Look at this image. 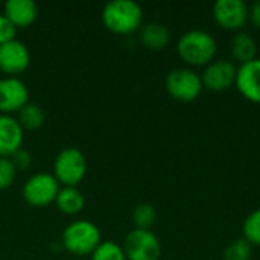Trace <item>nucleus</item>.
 Listing matches in <instances>:
<instances>
[{"label":"nucleus","mask_w":260,"mask_h":260,"mask_svg":"<svg viewBox=\"0 0 260 260\" xmlns=\"http://www.w3.org/2000/svg\"><path fill=\"white\" fill-rule=\"evenodd\" d=\"M30 64V52L27 46L17 38L0 44V70L6 76H18Z\"/></svg>","instance_id":"11"},{"label":"nucleus","mask_w":260,"mask_h":260,"mask_svg":"<svg viewBox=\"0 0 260 260\" xmlns=\"http://www.w3.org/2000/svg\"><path fill=\"white\" fill-rule=\"evenodd\" d=\"M12 24L18 27H29L38 17V8L32 0H8L3 12Z\"/></svg>","instance_id":"14"},{"label":"nucleus","mask_w":260,"mask_h":260,"mask_svg":"<svg viewBox=\"0 0 260 260\" xmlns=\"http://www.w3.org/2000/svg\"><path fill=\"white\" fill-rule=\"evenodd\" d=\"M248 21H251V24H253L254 27L260 29V0H256V2L250 6Z\"/></svg>","instance_id":"26"},{"label":"nucleus","mask_w":260,"mask_h":260,"mask_svg":"<svg viewBox=\"0 0 260 260\" xmlns=\"http://www.w3.org/2000/svg\"><path fill=\"white\" fill-rule=\"evenodd\" d=\"M123 253L126 260H160L161 244L151 230L134 229L123 241Z\"/></svg>","instance_id":"7"},{"label":"nucleus","mask_w":260,"mask_h":260,"mask_svg":"<svg viewBox=\"0 0 260 260\" xmlns=\"http://www.w3.org/2000/svg\"><path fill=\"white\" fill-rule=\"evenodd\" d=\"M102 242L101 230L96 224L87 219H79L70 222L61 238L62 247L73 256L82 257V256H91V253L99 247Z\"/></svg>","instance_id":"3"},{"label":"nucleus","mask_w":260,"mask_h":260,"mask_svg":"<svg viewBox=\"0 0 260 260\" xmlns=\"http://www.w3.org/2000/svg\"><path fill=\"white\" fill-rule=\"evenodd\" d=\"M55 204L59 212H62L66 215H76L84 209L85 198L78 187L62 186L56 195Z\"/></svg>","instance_id":"17"},{"label":"nucleus","mask_w":260,"mask_h":260,"mask_svg":"<svg viewBox=\"0 0 260 260\" xmlns=\"http://www.w3.org/2000/svg\"><path fill=\"white\" fill-rule=\"evenodd\" d=\"M90 260H126L122 245L114 241H102L91 253Z\"/></svg>","instance_id":"20"},{"label":"nucleus","mask_w":260,"mask_h":260,"mask_svg":"<svg viewBox=\"0 0 260 260\" xmlns=\"http://www.w3.org/2000/svg\"><path fill=\"white\" fill-rule=\"evenodd\" d=\"M253 247L242 238L232 241L222 253L224 260H251Z\"/></svg>","instance_id":"22"},{"label":"nucleus","mask_w":260,"mask_h":260,"mask_svg":"<svg viewBox=\"0 0 260 260\" xmlns=\"http://www.w3.org/2000/svg\"><path fill=\"white\" fill-rule=\"evenodd\" d=\"M250 6L244 0H218L212 14L215 21L225 30L239 32L248 23Z\"/></svg>","instance_id":"8"},{"label":"nucleus","mask_w":260,"mask_h":260,"mask_svg":"<svg viewBox=\"0 0 260 260\" xmlns=\"http://www.w3.org/2000/svg\"><path fill=\"white\" fill-rule=\"evenodd\" d=\"M9 158H11V161L14 163L17 172H18V171H26V169L32 165V155H30V152L26 151V149H23V148H20V149H18L14 155H11Z\"/></svg>","instance_id":"25"},{"label":"nucleus","mask_w":260,"mask_h":260,"mask_svg":"<svg viewBox=\"0 0 260 260\" xmlns=\"http://www.w3.org/2000/svg\"><path fill=\"white\" fill-rule=\"evenodd\" d=\"M235 87L242 98L260 105V58L238 66Z\"/></svg>","instance_id":"12"},{"label":"nucleus","mask_w":260,"mask_h":260,"mask_svg":"<svg viewBox=\"0 0 260 260\" xmlns=\"http://www.w3.org/2000/svg\"><path fill=\"white\" fill-rule=\"evenodd\" d=\"M87 174V158L78 148H66L53 161V177L62 186L76 187Z\"/></svg>","instance_id":"5"},{"label":"nucleus","mask_w":260,"mask_h":260,"mask_svg":"<svg viewBox=\"0 0 260 260\" xmlns=\"http://www.w3.org/2000/svg\"><path fill=\"white\" fill-rule=\"evenodd\" d=\"M61 186L58 180L47 172H38L27 178L23 186V198L32 207H46L55 203Z\"/></svg>","instance_id":"6"},{"label":"nucleus","mask_w":260,"mask_h":260,"mask_svg":"<svg viewBox=\"0 0 260 260\" xmlns=\"http://www.w3.org/2000/svg\"><path fill=\"white\" fill-rule=\"evenodd\" d=\"M230 52H232V61L238 66L250 62L257 58V43L253 38L251 34L245 30L235 32L230 44Z\"/></svg>","instance_id":"15"},{"label":"nucleus","mask_w":260,"mask_h":260,"mask_svg":"<svg viewBox=\"0 0 260 260\" xmlns=\"http://www.w3.org/2000/svg\"><path fill=\"white\" fill-rule=\"evenodd\" d=\"M169 29L158 21H151L140 27V43L149 50H161L169 44Z\"/></svg>","instance_id":"16"},{"label":"nucleus","mask_w":260,"mask_h":260,"mask_svg":"<svg viewBox=\"0 0 260 260\" xmlns=\"http://www.w3.org/2000/svg\"><path fill=\"white\" fill-rule=\"evenodd\" d=\"M17 177V169L11 158L0 157V190L8 189Z\"/></svg>","instance_id":"23"},{"label":"nucleus","mask_w":260,"mask_h":260,"mask_svg":"<svg viewBox=\"0 0 260 260\" xmlns=\"http://www.w3.org/2000/svg\"><path fill=\"white\" fill-rule=\"evenodd\" d=\"M244 239L251 247H260V209L251 212L242 225Z\"/></svg>","instance_id":"21"},{"label":"nucleus","mask_w":260,"mask_h":260,"mask_svg":"<svg viewBox=\"0 0 260 260\" xmlns=\"http://www.w3.org/2000/svg\"><path fill=\"white\" fill-rule=\"evenodd\" d=\"M104 26L117 35H129L143 26V9L134 0H111L102 9Z\"/></svg>","instance_id":"2"},{"label":"nucleus","mask_w":260,"mask_h":260,"mask_svg":"<svg viewBox=\"0 0 260 260\" xmlns=\"http://www.w3.org/2000/svg\"><path fill=\"white\" fill-rule=\"evenodd\" d=\"M23 128L9 114H0V157L14 155L23 145Z\"/></svg>","instance_id":"13"},{"label":"nucleus","mask_w":260,"mask_h":260,"mask_svg":"<svg viewBox=\"0 0 260 260\" xmlns=\"http://www.w3.org/2000/svg\"><path fill=\"white\" fill-rule=\"evenodd\" d=\"M238 75V66L232 59H213L207 64L201 73L204 88L219 93L235 85Z\"/></svg>","instance_id":"9"},{"label":"nucleus","mask_w":260,"mask_h":260,"mask_svg":"<svg viewBox=\"0 0 260 260\" xmlns=\"http://www.w3.org/2000/svg\"><path fill=\"white\" fill-rule=\"evenodd\" d=\"M165 87L169 96L178 102H193L204 90L201 75L189 67L171 70L165 79Z\"/></svg>","instance_id":"4"},{"label":"nucleus","mask_w":260,"mask_h":260,"mask_svg":"<svg viewBox=\"0 0 260 260\" xmlns=\"http://www.w3.org/2000/svg\"><path fill=\"white\" fill-rule=\"evenodd\" d=\"M155 218H157V210L149 203H140L133 210V222L136 229L149 230L152 224L155 222Z\"/></svg>","instance_id":"19"},{"label":"nucleus","mask_w":260,"mask_h":260,"mask_svg":"<svg viewBox=\"0 0 260 260\" xmlns=\"http://www.w3.org/2000/svg\"><path fill=\"white\" fill-rule=\"evenodd\" d=\"M29 104V90L26 84L15 76H5L0 79V114L18 113Z\"/></svg>","instance_id":"10"},{"label":"nucleus","mask_w":260,"mask_h":260,"mask_svg":"<svg viewBox=\"0 0 260 260\" xmlns=\"http://www.w3.org/2000/svg\"><path fill=\"white\" fill-rule=\"evenodd\" d=\"M15 34H17V27L5 14H2L0 15V44L15 40Z\"/></svg>","instance_id":"24"},{"label":"nucleus","mask_w":260,"mask_h":260,"mask_svg":"<svg viewBox=\"0 0 260 260\" xmlns=\"http://www.w3.org/2000/svg\"><path fill=\"white\" fill-rule=\"evenodd\" d=\"M178 56L192 67H206L218 53L215 37L204 29H192L184 32L177 43Z\"/></svg>","instance_id":"1"},{"label":"nucleus","mask_w":260,"mask_h":260,"mask_svg":"<svg viewBox=\"0 0 260 260\" xmlns=\"http://www.w3.org/2000/svg\"><path fill=\"white\" fill-rule=\"evenodd\" d=\"M44 119H46L44 111L37 104H26L18 111V117H17L23 129H37L44 123Z\"/></svg>","instance_id":"18"},{"label":"nucleus","mask_w":260,"mask_h":260,"mask_svg":"<svg viewBox=\"0 0 260 260\" xmlns=\"http://www.w3.org/2000/svg\"><path fill=\"white\" fill-rule=\"evenodd\" d=\"M72 260H84V259H81V257H76V259H72Z\"/></svg>","instance_id":"27"}]
</instances>
